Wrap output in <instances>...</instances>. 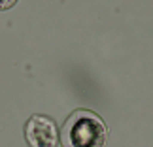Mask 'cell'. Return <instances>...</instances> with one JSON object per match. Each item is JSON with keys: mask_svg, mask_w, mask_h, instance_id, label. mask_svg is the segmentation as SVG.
Returning <instances> with one entry per match:
<instances>
[{"mask_svg": "<svg viewBox=\"0 0 153 147\" xmlns=\"http://www.w3.org/2000/svg\"><path fill=\"white\" fill-rule=\"evenodd\" d=\"M108 128L100 115L91 109H76L61 128L62 147H104Z\"/></svg>", "mask_w": 153, "mask_h": 147, "instance_id": "cell-1", "label": "cell"}, {"mask_svg": "<svg viewBox=\"0 0 153 147\" xmlns=\"http://www.w3.org/2000/svg\"><path fill=\"white\" fill-rule=\"evenodd\" d=\"M59 128L48 115H32L25 125V140L30 147H57Z\"/></svg>", "mask_w": 153, "mask_h": 147, "instance_id": "cell-2", "label": "cell"}, {"mask_svg": "<svg viewBox=\"0 0 153 147\" xmlns=\"http://www.w3.org/2000/svg\"><path fill=\"white\" fill-rule=\"evenodd\" d=\"M15 2L13 0H8V2H0V10H10V8H13Z\"/></svg>", "mask_w": 153, "mask_h": 147, "instance_id": "cell-3", "label": "cell"}]
</instances>
